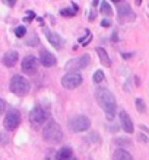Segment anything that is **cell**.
Here are the masks:
<instances>
[{
	"mask_svg": "<svg viewBox=\"0 0 149 160\" xmlns=\"http://www.w3.org/2000/svg\"><path fill=\"white\" fill-rule=\"evenodd\" d=\"M38 70V58H35L34 55H26L22 60V72L25 74H35Z\"/></svg>",
	"mask_w": 149,
	"mask_h": 160,
	"instance_id": "obj_9",
	"label": "cell"
},
{
	"mask_svg": "<svg viewBox=\"0 0 149 160\" xmlns=\"http://www.w3.org/2000/svg\"><path fill=\"white\" fill-rule=\"evenodd\" d=\"M102 80H104V72L97 70V72L94 73V82H95V83H101Z\"/></svg>",
	"mask_w": 149,
	"mask_h": 160,
	"instance_id": "obj_19",
	"label": "cell"
},
{
	"mask_svg": "<svg viewBox=\"0 0 149 160\" xmlns=\"http://www.w3.org/2000/svg\"><path fill=\"white\" fill-rule=\"evenodd\" d=\"M15 34H16L18 38H22V37H25L26 28H25V26H18L16 29H15Z\"/></svg>",
	"mask_w": 149,
	"mask_h": 160,
	"instance_id": "obj_20",
	"label": "cell"
},
{
	"mask_svg": "<svg viewBox=\"0 0 149 160\" xmlns=\"http://www.w3.org/2000/svg\"><path fill=\"white\" fill-rule=\"evenodd\" d=\"M40 63L43 64L44 67H53L57 63V58L54 57V54H51L47 50L40 51Z\"/></svg>",
	"mask_w": 149,
	"mask_h": 160,
	"instance_id": "obj_11",
	"label": "cell"
},
{
	"mask_svg": "<svg viewBox=\"0 0 149 160\" xmlns=\"http://www.w3.org/2000/svg\"><path fill=\"white\" fill-rule=\"evenodd\" d=\"M136 109L139 111V112H145V111H146L145 103H143V101H142V99H136Z\"/></svg>",
	"mask_w": 149,
	"mask_h": 160,
	"instance_id": "obj_21",
	"label": "cell"
},
{
	"mask_svg": "<svg viewBox=\"0 0 149 160\" xmlns=\"http://www.w3.org/2000/svg\"><path fill=\"white\" fill-rule=\"evenodd\" d=\"M47 119V112L43 109V106L37 105L34 109L29 112V121L34 128H40Z\"/></svg>",
	"mask_w": 149,
	"mask_h": 160,
	"instance_id": "obj_7",
	"label": "cell"
},
{
	"mask_svg": "<svg viewBox=\"0 0 149 160\" xmlns=\"http://www.w3.org/2000/svg\"><path fill=\"white\" fill-rule=\"evenodd\" d=\"M72 157V148L70 147H61L56 154V159L57 160H67Z\"/></svg>",
	"mask_w": 149,
	"mask_h": 160,
	"instance_id": "obj_16",
	"label": "cell"
},
{
	"mask_svg": "<svg viewBox=\"0 0 149 160\" xmlns=\"http://www.w3.org/2000/svg\"><path fill=\"white\" fill-rule=\"evenodd\" d=\"M117 16H119L120 22H127V21H133L135 19V13H133L132 8L127 3H119Z\"/></svg>",
	"mask_w": 149,
	"mask_h": 160,
	"instance_id": "obj_10",
	"label": "cell"
},
{
	"mask_svg": "<svg viewBox=\"0 0 149 160\" xmlns=\"http://www.w3.org/2000/svg\"><path fill=\"white\" fill-rule=\"evenodd\" d=\"M44 32H45V37H47L48 42H50L54 48H59L60 50V48L63 47L64 41H63V38H61L60 35H57L56 32H51V31H48V29H44Z\"/></svg>",
	"mask_w": 149,
	"mask_h": 160,
	"instance_id": "obj_13",
	"label": "cell"
},
{
	"mask_svg": "<svg viewBox=\"0 0 149 160\" xmlns=\"http://www.w3.org/2000/svg\"><path fill=\"white\" fill-rule=\"evenodd\" d=\"M61 84H63L64 89H69V90L76 89L82 84V76L79 73H67L61 79Z\"/></svg>",
	"mask_w": 149,
	"mask_h": 160,
	"instance_id": "obj_8",
	"label": "cell"
},
{
	"mask_svg": "<svg viewBox=\"0 0 149 160\" xmlns=\"http://www.w3.org/2000/svg\"><path fill=\"white\" fill-rule=\"evenodd\" d=\"M4 112V102H3V99L0 98V115Z\"/></svg>",
	"mask_w": 149,
	"mask_h": 160,
	"instance_id": "obj_26",
	"label": "cell"
},
{
	"mask_svg": "<svg viewBox=\"0 0 149 160\" xmlns=\"http://www.w3.org/2000/svg\"><path fill=\"white\" fill-rule=\"evenodd\" d=\"M97 52H98V57H99V61H101L105 67H111V60L108 58V54L104 48H97Z\"/></svg>",
	"mask_w": 149,
	"mask_h": 160,
	"instance_id": "obj_17",
	"label": "cell"
},
{
	"mask_svg": "<svg viewBox=\"0 0 149 160\" xmlns=\"http://www.w3.org/2000/svg\"><path fill=\"white\" fill-rule=\"evenodd\" d=\"M19 124H21V112L18 109H9L4 115L3 127L8 131H13L16 130Z\"/></svg>",
	"mask_w": 149,
	"mask_h": 160,
	"instance_id": "obj_6",
	"label": "cell"
},
{
	"mask_svg": "<svg viewBox=\"0 0 149 160\" xmlns=\"http://www.w3.org/2000/svg\"><path fill=\"white\" fill-rule=\"evenodd\" d=\"M89 54H83L81 57L70 60L69 63H66V70H69V73H77L79 70H83L85 67L89 66Z\"/></svg>",
	"mask_w": 149,
	"mask_h": 160,
	"instance_id": "obj_5",
	"label": "cell"
},
{
	"mask_svg": "<svg viewBox=\"0 0 149 160\" xmlns=\"http://www.w3.org/2000/svg\"><path fill=\"white\" fill-rule=\"evenodd\" d=\"M101 13L102 15H105V16H113V9H111V6L107 2H102L101 3Z\"/></svg>",
	"mask_w": 149,
	"mask_h": 160,
	"instance_id": "obj_18",
	"label": "cell"
},
{
	"mask_svg": "<svg viewBox=\"0 0 149 160\" xmlns=\"http://www.w3.org/2000/svg\"><path fill=\"white\" fill-rule=\"evenodd\" d=\"M91 39H92V35H91V32L88 31V37H86L85 39H81V44H82V45H88Z\"/></svg>",
	"mask_w": 149,
	"mask_h": 160,
	"instance_id": "obj_23",
	"label": "cell"
},
{
	"mask_svg": "<svg viewBox=\"0 0 149 160\" xmlns=\"http://www.w3.org/2000/svg\"><path fill=\"white\" fill-rule=\"evenodd\" d=\"M18 58H19V55H18L16 51H8V52H4L3 55V64L6 67H13L15 64L18 63Z\"/></svg>",
	"mask_w": 149,
	"mask_h": 160,
	"instance_id": "obj_14",
	"label": "cell"
},
{
	"mask_svg": "<svg viewBox=\"0 0 149 160\" xmlns=\"http://www.w3.org/2000/svg\"><path fill=\"white\" fill-rule=\"evenodd\" d=\"M91 121L85 115H75L72 119H69V128L73 132H83V131L89 130Z\"/></svg>",
	"mask_w": 149,
	"mask_h": 160,
	"instance_id": "obj_4",
	"label": "cell"
},
{
	"mask_svg": "<svg viewBox=\"0 0 149 160\" xmlns=\"http://www.w3.org/2000/svg\"><path fill=\"white\" fill-rule=\"evenodd\" d=\"M119 118H120L121 128H123L127 134H132L133 131H135V128H133V122H132V119H130V117H129L127 112H126V111H120Z\"/></svg>",
	"mask_w": 149,
	"mask_h": 160,
	"instance_id": "obj_12",
	"label": "cell"
},
{
	"mask_svg": "<svg viewBox=\"0 0 149 160\" xmlns=\"http://www.w3.org/2000/svg\"><path fill=\"white\" fill-rule=\"evenodd\" d=\"M95 98H97L98 105L104 109V112H105L107 115H114L115 106H117L115 105V98L108 89L98 88L95 90Z\"/></svg>",
	"mask_w": 149,
	"mask_h": 160,
	"instance_id": "obj_1",
	"label": "cell"
},
{
	"mask_svg": "<svg viewBox=\"0 0 149 160\" xmlns=\"http://www.w3.org/2000/svg\"><path fill=\"white\" fill-rule=\"evenodd\" d=\"M67 160H76V159H75V157H70V159H67Z\"/></svg>",
	"mask_w": 149,
	"mask_h": 160,
	"instance_id": "obj_28",
	"label": "cell"
},
{
	"mask_svg": "<svg viewBox=\"0 0 149 160\" xmlns=\"http://www.w3.org/2000/svg\"><path fill=\"white\" fill-rule=\"evenodd\" d=\"M43 138L50 144H57L63 140V131L56 121H48L43 130Z\"/></svg>",
	"mask_w": 149,
	"mask_h": 160,
	"instance_id": "obj_2",
	"label": "cell"
},
{
	"mask_svg": "<svg viewBox=\"0 0 149 160\" xmlns=\"http://www.w3.org/2000/svg\"><path fill=\"white\" fill-rule=\"evenodd\" d=\"M9 88L12 90V93H15L16 96H25L26 93L29 92V82L21 74H15L10 79V84Z\"/></svg>",
	"mask_w": 149,
	"mask_h": 160,
	"instance_id": "obj_3",
	"label": "cell"
},
{
	"mask_svg": "<svg viewBox=\"0 0 149 160\" xmlns=\"http://www.w3.org/2000/svg\"><path fill=\"white\" fill-rule=\"evenodd\" d=\"M110 25H111L110 21H107V19H102V22H101V26H102V28H108Z\"/></svg>",
	"mask_w": 149,
	"mask_h": 160,
	"instance_id": "obj_24",
	"label": "cell"
},
{
	"mask_svg": "<svg viewBox=\"0 0 149 160\" xmlns=\"http://www.w3.org/2000/svg\"><path fill=\"white\" fill-rule=\"evenodd\" d=\"M113 160H133V156L124 148H117L113 154Z\"/></svg>",
	"mask_w": 149,
	"mask_h": 160,
	"instance_id": "obj_15",
	"label": "cell"
},
{
	"mask_svg": "<svg viewBox=\"0 0 149 160\" xmlns=\"http://www.w3.org/2000/svg\"><path fill=\"white\" fill-rule=\"evenodd\" d=\"M61 15L63 16H75L76 15V10H69V9H61Z\"/></svg>",
	"mask_w": 149,
	"mask_h": 160,
	"instance_id": "obj_22",
	"label": "cell"
},
{
	"mask_svg": "<svg viewBox=\"0 0 149 160\" xmlns=\"http://www.w3.org/2000/svg\"><path fill=\"white\" fill-rule=\"evenodd\" d=\"M4 3H6V4H9V6H13V4H15V3H13V2H4Z\"/></svg>",
	"mask_w": 149,
	"mask_h": 160,
	"instance_id": "obj_27",
	"label": "cell"
},
{
	"mask_svg": "<svg viewBox=\"0 0 149 160\" xmlns=\"http://www.w3.org/2000/svg\"><path fill=\"white\" fill-rule=\"evenodd\" d=\"M34 16H35V15H34V12H31V10H29V12H28V16L25 18V21H26V22L32 21V18H34Z\"/></svg>",
	"mask_w": 149,
	"mask_h": 160,
	"instance_id": "obj_25",
	"label": "cell"
},
{
	"mask_svg": "<svg viewBox=\"0 0 149 160\" xmlns=\"http://www.w3.org/2000/svg\"><path fill=\"white\" fill-rule=\"evenodd\" d=\"M45 160H51V159H45Z\"/></svg>",
	"mask_w": 149,
	"mask_h": 160,
	"instance_id": "obj_29",
	"label": "cell"
}]
</instances>
